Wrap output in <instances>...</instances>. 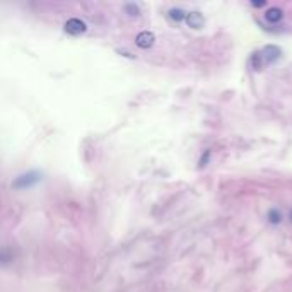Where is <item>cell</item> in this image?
I'll list each match as a JSON object with an SVG mask.
<instances>
[{"instance_id": "8", "label": "cell", "mask_w": 292, "mask_h": 292, "mask_svg": "<svg viewBox=\"0 0 292 292\" xmlns=\"http://www.w3.org/2000/svg\"><path fill=\"white\" fill-rule=\"evenodd\" d=\"M263 56H262V53L260 51H255L253 55H251V65H253V69H256V70H260L263 67Z\"/></svg>"}, {"instance_id": "5", "label": "cell", "mask_w": 292, "mask_h": 292, "mask_svg": "<svg viewBox=\"0 0 292 292\" xmlns=\"http://www.w3.org/2000/svg\"><path fill=\"white\" fill-rule=\"evenodd\" d=\"M154 34L150 33V31H144V33H140L139 36H137L135 39V43H137V46H140V48H150L154 45Z\"/></svg>"}, {"instance_id": "1", "label": "cell", "mask_w": 292, "mask_h": 292, "mask_svg": "<svg viewBox=\"0 0 292 292\" xmlns=\"http://www.w3.org/2000/svg\"><path fill=\"white\" fill-rule=\"evenodd\" d=\"M280 55H282V50L275 45L265 46L263 51H262V56H263L265 64H273V62H277L278 59H280Z\"/></svg>"}, {"instance_id": "2", "label": "cell", "mask_w": 292, "mask_h": 292, "mask_svg": "<svg viewBox=\"0 0 292 292\" xmlns=\"http://www.w3.org/2000/svg\"><path fill=\"white\" fill-rule=\"evenodd\" d=\"M38 181H39L38 172H29V174L19 176V178L14 181V187L16 188H28V187H33L34 183H38Z\"/></svg>"}, {"instance_id": "12", "label": "cell", "mask_w": 292, "mask_h": 292, "mask_svg": "<svg viewBox=\"0 0 292 292\" xmlns=\"http://www.w3.org/2000/svg\"><path fill=\"white\" fill-rule=\"evenodd\" d=\"M265 4H267V2H251V6H253V7H263Z\"/></svg>"}, {"instance_id": "11", "label": "cell", "mask_w": 292, "mask_h": 292, "mask_svg": "<svg viewBox=\"0 0 292 292\" xmlns=\"http://www.w3.org/2000/svg\"><path fill=\"white\" fill-rule=\"evenodd\" d=\"M209 157H210V150H205V154H203L202 159H200V162H198L200 167H203V166L207 164V162H209Z\"/></svg>"}, {"instance_id": "7", "label": "cell", "mask_w": 292, "mask_h": 292, "mask_svg": "<svg viewBox=\"0 0 292 292\" xmlns=\"http://www.w3.org/2000/svg\"><path fill=\"white\" fill-rule=\"evenodd\" d=\"M169 17L172 21H176V23H181V21L187 19V12L181 11V9H171L169 11Z\"/></svg>"}, {"instance_id": "4", "label": "cell", "mask_w": 292, "mask_h": 292, "mask_svg": "<svg viewBox=\"0 0 292 292\" xmlns=\"http://www.w3.org/2000/svg\"><path fill=\"white\" fill-rule=\"evenodd\" d=\"M187 23H188L190 28L200 29V28H203V24H205V19H203V16L200 14V12H188Z\"/></svg>"}, {"instance_id": "10", "label": "cell", "mask_w": 292, "mask_h": 292, "mask_svg": "<svg viewBox=\"0 0 292 292\" xmlns=\"http://www.w3.org/2000/svg\"><path fill=\"white\" fill-rule=\"evenodd\" d=\"M125 9L128 12H130V16H137L139 14V7L135 6V4H128V6H125Z\"/></svg>"}, {"instance_id": "9", "label": "cell", "mask_w": 292, "mask_h": 292, "mask_svg": "<svg viewBox=\"0 0 292 292\" xmlns=\"http://www.w3.org/2000/svg\"><path fill=\"white\" fill-rule=\"evenodd\" d=\"M268 219H270V222L272 224H278L282 220V215H280V212H277V210H270L268 212Z\"/></svg>"}, {"instance_id": "3", "label": "cell", "mask_w": 292, "mask_h": 292, "mask_svg": "<svg viewBox=\"0 0 292 292\" xmlns=\"http://www.w3.org/2000/svg\"><path fill=\"white\" fill-rule=\"evenodd\" d=\"M65 31H67L69 34L79 36V34H82L84 31H86V24H84L81 19H69L67 23H65Z\"/></svg>"}, {"instance_id": "13", "label": "cell", "mask_w": 292, "mask_h": 292, "mask_svg": "<svg viewBox=\"0 0 292 292\" xmlns=\"http://www.w3.org/2000/svg\"><path fill=\"white\" fill-rule=\"evenodd\" d=\"M290 220H292V212H290Z\"/></svg>"}, {"instance_id": "6", "label": "cell", "mask_w": 292, "mask_h": 292, "mask_svg": "<svg viewBox=\"0 0 292 292\" xmlns=\"http://www.w3.org/2000/svg\"><path fill=\"white\" fill-rule=\"evenodd\" d=\"M282 17H284V12H282V9H278V7H272V9H268V11L265 12V19H267L268 23H272V24L280 23Z\"/></svg>"}]
</instances>
